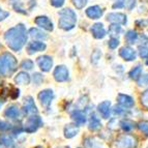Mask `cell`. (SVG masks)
Returning a JSON list of instances; mask_svg holds the SVG:
<instances>
[{
	"instance_id": "obj_2",
	"label": "cell",
	"mask_w": 148,
	"mask_h": 148,
	"mask_svg": "<svg viewBox=\"0 0 148 148\" xmlns=\"http://www.w3.org/2000/svg\"><path fill=\"white\" fill-rule=\"evenodd\" d=\"M59 27L63 30H71L75 27L77 22L76 12L71 8H63L59 12Z\"/></svg>"
},
{
	"instance_id": "obj_13",
	"label": "cell",
	"mask_w": 148,
	"mask_h": 148,
	"mask_svg": "<svg viewBox=\"0 0 148 148\" xmlns=\"http://www.w3.org/2000/svg\"><path fill=\"white\" fill-rule=\"evenodd\" d=\"M91 33L95 38L99 40V38H104L106 36V30L104 28V25L101 23H95L92 25L91 27Z\"/></svg>"
},
{
	"instance_id": "obj_10",
	"label": "cell",
	"mask_w": 148,
	"mask_h": 148,
	"mask_svg": "<svg viewBox=\"0 0 148 148\" xmlns=\"http://www.w3.org/2000/svg\"><path fill=\"white\" fill-rule=\"evenodd\" d=\"M107 20L114 24H126L127 19L122 12H111L107 16Z\"/></svg>"
},
{
	"instance_id": "obj_41",
	"label": "cell",
	"mask_w": 148,
	"mask_h": 148,
	"mask_svg": "<svg viewBox=\"0 0 148 148\" xmlns=\"http://www.w3.org/2000/svg\"><path fill=\"white\" fill-rule=\"evenodd\" d=\"M33 81H34L35 83L38 85L40 82L42 81V76L40 74H38V73H36V74L33 75Z\"/></svg>"
},
{
	"instance_id": "obj_29",
	"label": "cell",
	"mask_w": 148,
	"mask_h": 148,
	"mask_svg": "<svg viewBox=\"0 0 148 148\" xmlns=\"http://www.w3.org/2000/svg\"><path fill=\"white\" fill-rule=\"evenodd\" d=\"M120 126L121 128L125 132H130L132 131L134 127H135V123H134L133 121L128 120V119H124V120H121L120 121Z\"/></svg>"
},
{
	"instance_id": "obj_19",
	"label": "cell",
	"mask_w": 148,
	"mask_h": 148,
	"mask_svg": "<svg viewBox=\"0 0 148 148\" xmlns=\"http://www.w3.org/2000/svg\"><path fill=\"white\" fill-rule=\"evenodd\" d=\"M45 49H46V45L40 42H32L28 45V47H27L28 53H29V54H33L34 52L44 51Z\"/></svg>"
},
{
	"instance_id": "obj_23",
	"label": "cell",
	"mask_w": 148,
	"mask_h": 148,
	"mask_svg": "<svg viewBox=\"0 0 148 148\" xmlns=\"http://www.w3.org/2000/svg\"><path fill=\"white\" fill-rule=\"evenodd\" d=\"M15 81L17 82L18 84H28L30 82V77L27 73H19L16 77Z\"/></svg>"
},
{
	"instance_id": "obj_14",
	"label": "cell",
	"mask_w": 148,
	"mask_h": 148,
	"mask_svg": "<svg viewBox=\"0 0 148 148\" xmlns=\"http://www.w3.org/2000/svg\"><path fill=\"white\" fill-rule=\"evenodd\" d=\"M136 5V0H116L113 4V8H123L132 10Z\"/></svg>"
},
{
	"instance_id": "obj_12",
	"label": "cell",
	"mask_w": 148,
	"mask_h": 148,
	"mask_svg": "<svg viewBox=\"0 0 148 148\" xmlns=\"http://www.w3.org/2000/svg\"><path fill=\"white\" fill-rule=\"evenodd\" d=\"M119 55L126 61H133L136 59V51L131 47H123L119 51Z\"/></svg>"
},
{
	"instance_id": "obj_25",
	"label": "cell",
	"mask_w": 148,
	"mask_h": 148,
	"mask_svg": "<svg viewBox=\"0 0 148 148\" xmlns=\"http://www.w3.org/2000/svg\"><path fill=\"white\" fill-rule=\"evenodd\" d=\"M85 147L86 148H103L101 143L95 138H87L85 140Z\"/></svg>"
},
{
	"instance_id": "obj_40",
	"label": "cell",
	"mask_w": 148,
	"mask_h": 148,
	"mask_svg": "<svg viewBox=\"0 0 148 148\" xmlns=\"http://www.w3.org/2000/svg\"><path fill=\"white\" fill-rule=\"evenodd\" d=\"M64 2H65V0H51V4L55 8H61Z\"/></svg>"
},
{
	"instance_id": "obj_6",
	"label": "cell",
	"mask_w": 148,
	"mask_h": 148,
	"mask_svg": "<svg viewBox=\"0 0 148 148\" xmlns=\"http://www.w3.org/2000/svg\"><path fill=\"white\" fill-rule=\"evenodd\" d=\"M42 121L40 119V117L33 115V116H31L28 119L26 124H25V131L28 132V133H33V132H35L37 128L42 125Z\"/></svg>"
},
{
	"instance_id": "obj_31",
	"label": "cell",
	"mask_w": 148,
	"mask_h": 148,
	"mask_svg": "<svg viewBox=\"0 0 148 148\" xmlns=\"http://www.w3.org/2000/svg\"><path fill=\"white\" fill-rule=\"evenodd\" d=\"M138 127L141 132H143L146 136H148V120H143L138 123Z\"/></svg>"
},
{
	"instance_id": "obj_15",
	"label": "cell",
	"mask_w": 148,
	"mask_h": 148,
	"mask_svg": "<svg viewBox=\"0 0 148 148\" xmlns=\"http://www.w3.org/2000/svg\"><path fill=\"white\" fill-rule=\"evenodd\" d=\"M86 15L90 19L96 20V19H99L103 16V10L99 8V5H93V6H90V8H87Z\"/></svg>"
},
{
	"instance_id": "obj_9",
	"label": "cell",
	"mask_w": 148,
	"mask_h": 148,
	"mask_svg": "<svg viewBox=\"0 0 148 148\" xmlns=\"http://www.w3.org/2000/svg\"><path fill=\"white\" fill-rule=\"evenodd\" d=\"M37 64L42 72H49L53 65V60L48 55H44L37 58Z\"/></svg>"
},
{
	"instance_id": "obj_27",
	"label": "cell",
	"mask_w": 148,
	"mask_h": 148,
	"mask_svg": "<svg viewBox=\"0 0 148 148\" xmlns=\"http://www.w3.org/2000/svg\"><path fill=\"white\" fill-rule=\"evenodd\" d=\"M19 115V109L16 106H10L6 109L5 111V116H8V118H16Z\"/></svg>"
},
{
	"instance_id": "obj_3",
	"label": "cell",
	"mask_w": 148,
	"mask_h": 148,
	"mask_svg": "<svg viewBox=\"0 0 148 148\" xmlns=\"http://www.w3.org/2000/svg\"><path fill=\"white\" fill-rule=\"evenodd\" d=\"M17 69V60L12 54L5 53L0 56V74L8 76L14 73Z\"/></svg>"
},
{
	"instance_id": "obj_37",
	"label": "cell",
	"mask_w": 148,
	"mask_h": 148,
	"mask_svg": "<svg viewBox=\"0 0 148 148\" xmlns=\"http://www.w3.org/2000/svg\"><path fill=\"white\" fill-rule=\"evenodd\" d=\"M141 103H142L146 108H148V89L145 90V91L142 93V95H141Z\"/></svg>"
},
{
	"instance_id": "obj_39",
	"label": "cell",
	"mask_w": 148,
	"mask_h": 148,
	"mask_svg": "<svg viewBox=\"0 0 148 148\" xmlns=\"http://www.w3.org/2000/svg\"><path fill=\"white\" fill-rule=\"evenodd\" d=\"M119 45V40H117V38H115V37H112L111 40H109V48L110 49H115V48H117V46Z\"/></svg>"
},
{
	"instance_id": "obj_18",
	"label": "cell",
	"mask_w": 148,
	"mask_h": 148,
	"mask_svg": "<svg viewBox=\"0 0 148 148\" xmlns=\"http://www.w3.org/2000/svg\"><path fill=\"white\" fill-rule=\"evenodd\" d=\"M72 118L78 125H83L86 122V115L81 110H75V111H73Z\"/></svg>"
},
{
	"instance_id": "obj_35",
	"label": "cell",
	"mask_w": 148,
	"mask_h": 148,
	"mask_svg": "<svg viewBox=\"0 0 148 148\" xmlns=\"http://www.w3.org/2000/svg\"><path fill=\"white\" fill-rule=\"evenodd\" d=\"M139 54L142 58L147 59L148 58V48H146L145 46H140L139 47Z\"/></svg>"
},
{
	"instance_id": "obj_36",
	"label": "cell",
	"mask_w": 148,
	"mask_h": 148,
	"mask_svg": "<svg viewBox=\"0 0 148 148\" xmlns=\"http://www.w3.org/2000/svg\"><path fill=\"white\" fill-rule=\"evenodd\" d=\"M0 141L2 142L4 145H6L8 147H12V144H14V142H12V140L10 138V136H2V138H0Z\"/></svg>"
},
{
	"instance_id": "obj_5",
	"label": "cell",
	"mask_w": 148,
	"mask_h": 148,
	"mask_svg": "<svg viewBox=\"0 0 148 148\" xmlns=\"http://www.w3.org/2000/svg\"><path fill=\"white\" fill-rule=\"evenodd\" d=\"M137 140L135 137L131 135H123L120 136L116 141L117 148H136Z\"/></svg>"
},
{
	"instance_id": "obj_4",
	"label": "cell",
	"mask_w": 148,
	"mask_h": 148,
	"mask_svg": "<svg viewBox=\"0 0 148 148\" xmlns=\"http://www.w3.org/2000/svg\"><path fill=\"white\" fill-rule=\"evenodd\" d=\"M16 12L27 14V10H31L35 5V0H10Z\"/></svg>"
},
{
	"instance_id": "obj_17",
	"label": "cell",
	"mask_w": 148,
	"mask_h": 148,
	"mask_svg": "<svg viewBox=\"0 0 148 148\" xmlns=\"http://www.w3.org/2000/svg\"><path fill=\"white\" fill-rule=\"evenodd\" d=\"M117 101H118L119 105L123 108H132L134 106V99L130 95H126V94H118Z\"/></svg>"
},
{
	"instance_id": "obj_32",
	"label": "cell",
	"mask_w": 148,
	"mask_h": 148,
	"mask_svg": "<svg viewBox=\"0 0 148 148\" xmlns=\"http://www.w3.org/2000/svg\"><path fill=\"white\" fill-rule=\"evenodd\" d=\"M101 52L99 51V50H94L93 53H92L91 55V62L92 63H97L99 62V60L101 59Z\"/></svg>"
},
{
	"instance_id": "obj_24",
	"label": "cell",
	"mask_w": 148,
	"mask_h": 148,
	"mask_svg": "<svg viewBox=\"0 0 148 148\" xmlns=\"http://www.w3.org/2000/svg\"><path fill=\"white\" fill-rule=\"evenodd\" d=\"M108 32L110 36L117 38V36L121 33V27L119 26V24H114V23H112V24L110 25V27H109Z\"/></svg>"
},
{
	"instance_id": "obj_44",
	"label": "cell",
	"mask_w": 148,
	"mask_h": 148,
	"mask_svg": "<svg viewBox=\"0 0 148 148\" xmlns=\"http://www.w3.org/2000/svg\"><path fill=\"white\" fill-rule=\"evenodd\" d=\"M147 148H148V146H147Z\"/></svg>"
},
{
	"instance_id": "obj_26",
	"label": "cell",
	"mask_w": 148,
	"mask_h": 148,
	"mask_svg": "<svg viewBox=\"0 0 148 148\" xmlns=\"http://www.w3.org/2000/svg\"><path fill=\"white\" fill-rule=\"evenodd\" d=\"M29 34L31 35L33 38H38V40H45L47 38V34L44 33L42 30L37 29V28H31L29 30Z\"/></svg>"
},
{
	"instance_id": "obj_22",
	"label": "cell",
	"mask_w": 148,
	"mask_h": 148,
	"mask_svg": "<svg viewBox=\"0 0 148 148\" xmlns=\"http://www.w3.org/2000/svg\"><path fill=\"white\" fill-rule=\"evenodd\" d=\"M101 120L96 117L95 114H92L90 116V120H89V130L90 131H96V130H99L101 127Z\"/></svg>"
},
{
	"instance_id": "obj_7",
	"label": "cell",
	"mask_w": 148,
	"mask_h": 148,
	"mask_svg": "<svg viewBox=\"0 0 148 148\" xmlns=\"http://www.w3.org/2000/svg\"><path fill=\"white\" fill-rule=\"evenodd\" d=\"M53 76H54L55 80L57 82H64L69 79V69L66 66L64 65H58L56 69H54V73H53Z\"/></svg>"
},
{
	"instance_id": "obj_20",
	"label": "cell",
	"mask_w": 148,
	"mask_h": 148,
	"mask_svg": "<svg viewBox=\"0 0 148 148\" xmlns=\"http://www.w3.org/2000/svg\"><path fill=\"white\" fill-rule=\"evenodd\" d=\"M78 132H79V126L78 125H76V124H67L64 127V136H65V138L71 139L76 136Z\"/></svg>"
},
{
	"instance_id": "obj_42",
	"label": "cell",
	"mask_w": 148,
	"mask_h": 148,
	"mask_svg": "<svg viewBox=\"0 0 148 148\" xmlns=\"http://www.w3.org/2000/svg\"><path fill=\"white\" fill-rule=\"evenodd\" d=\"M8 12H4V10H2L1 8H0V21L1 20H4L5 18H8Z\"/></svg>"
},
{
	"instance_id": "obj_38",
	"label": "cell",
	"mask_w": 148,
	"mask_h": 148,
	"mask_svg": "<svg viewBox=\"0 0 148 148\" xmlns=\"http://www.w3.org/2000/svg\"><path fill=\"white\" fill-rule=\"evenodd\" d=\"M21 67H23L25 69H31L33 67V62L29 59H26L21 63Z\"/></svg>"
},
{
	"instance_id": "obj_11",
	"label": "cell",
	"mask_w": 148,
	"mask_h": 148,
	"mask_svg": "<svg viewBox=\"0 0 148 148\" xmlns=\"http://www.w3.org/2000/svg\"><path fill=\"white\" fill-rule=\"evenodd\" d=\"M35 24L40 27L44 28V29L48 30V31H52L53 30V23L51 22L49 18L46 17V16H40L35 19Z\"/></svg>"
},
{
	"instance_id": "obj_28",
	"label": "cell",
	"mask_w": 148,
	"mask_h": 148,
	"mask_svg": "<svg viewBox=\"0 0 148 148\" xmlns=\"http://www.w3.org/2000/svg\"><path fill=\"white\" fill-rule=\"evenodd\" d=\"M138 40V33L134 30H130V31L126 32L125 34V40L128 44H135L136 40Z\"/></svg>"
},
{
	"instance_id": "obj_1",
	"label": "cell",
	"mask_w": 148,
	"mask_h": 148,
	"mask_svg": "<svg viewBox=\"0 0 148 148\" xmlns=\"http://www.w3.org/2000/svg\"><path fill=\"white\" fill-rule=\"evenodd\" d=\"M4 38L10 49L14 50V51H20L25 45L26 40H27L26 28L23 24L17 25L16 27L6 31Z\"/></svg>"
},
{
	"instance_id": "obj_30",
	"label": "cell",
	"mask_w": 148,
	"mask_h": 148,
	"mask_svg": "<svg viewBox=\"0 0 148 148\" xmlns=\"http://www.w3.org/2000/svg\"><path fill=\"white\" fill-rule=\"evenodd\" d=\"M141 74H142V67L140 65H138V66L134 67L131 72H130V77L134 80H138L140 78Z\"/></svg>"
},
{
	"instance_id": "obj_16",
	"label": "cell",
	"mask_w": 148,
	"mask_h": 148,
	"mask_svg": "<svg viewBox=\"0 0 148 148\" xmlns=\"http://www.w3.org/2000/svg\"><path fill=\"white\" fill-rule=\"evenodd\" d=\"M97 110H99V114L101 115V117L105 119L109 118L110 116V112H111V103L109 101H103L97 107Z\"/></svg>"
},
{
	"instance_id": "obj_43",
	"label": "cell",
	"mask_w": 148,
	"mask_h": 148,
	"mask_svg": "<svg viewBox=\"0 0 148 148\" xmlns=\"http://www.w3.org/2000/svg\"><path fill=\"white\" fill-rule=\"evenodd\" d=\"M19 90L18 89H14L12 91H10V95L12 96V99H17L18 96H19Z\"/></svg>"
},
{
	"instance_id": "obj_34",
	"label": "cell",
	"mask_w": 148,
	"mask_h": 148,
	"mask_svg": "<svg viewBox=\"0 0 148 148\" xmlns=\"http://www.w3.org/2000/svg\"><path fill=\"white\" fill-rule=\"evenodd\" d=\"M72 1H73V4H74L75 6H76V8H78V10H82L87 3V0H72Z\"/></svg>"
},
{
	"instance_id": "obj_33",
	"label": "cell",
	"mask_w": 148,
	"mask_h": 148,
	"mask_svg": "<svg viewBox=\"0 0 148 148\" xmlns=\"http://www.w3.org/2000/svg\"><path fill=\"white\" fill-rule=\"evenodd\" d=\"M137 82H138L139 86H148V74L140 76V78L137 80Z\"/></svg>"
},
{
	"instance_id": "obj_8",
	"label": "cell",
	"mask_w": 148,
	"mask_h": 148,
	"mask_svg": "<svg viewBox=\"0 0 148 148\" xmlns=\"http://www.w3.org/2000/svg\"><path fill=\"white\" fill-rule=\"evenodd\" d=\"M53 99H54V93L51 89H45L38 94V99L40 101V104L45 107H49Z\"/></svg>"
},
{
	"instance_id": "obj_21",
	"label": "cell",
	"mask_w": 148,
	"mask_h": 148,
	"mask_svg": "<svg viewBox=\"0 0 148 148\" xmlns=\"http://www.w3.org/2000/svg\"><path fill=\"white\" fill-rule=\"evenodd\" d=\"M24 110L25 112L27 113H36V107L34 105V101L32 99L31 96H28L25 99V103H24Z\"/></svg>"
}]
</instances>
